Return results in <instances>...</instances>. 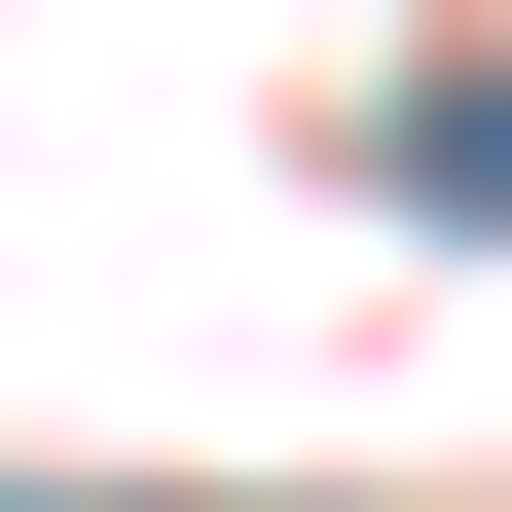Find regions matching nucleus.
<instances>
[{"label":"nucleus","instance_id":"nucleus-1","mask_svg":"<svg viewBox=\"0 0 512 512\" xmlns=\"http://www.w3.org/2000/svg\"><path fill=\"white\" fill-rule=\"evenodd\" d=\"M0 512H220V476H0Z\"/></svg>","mask_w":512,"mask_h":512},{"label":"nucleus","instance_id":"nucleus-2","mask_svg":"<svg viewBox=\"0 0 512 512\" xmlns=\"http://www.w3.org/2000/svg\"><path fill=\"white\" fill-rule=\"evenodd\" d=\"M439 183H476V220H512V110H439Z\"/></svg>","mask_w":512,"mask_h":512}]
</instances>
